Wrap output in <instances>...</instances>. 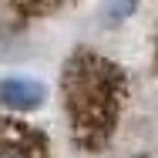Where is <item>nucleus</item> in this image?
<instances>
[{
    "label": "nucleus",
    "mask_w": 158,
    "mask_h": 158,
    "mask_svg": "<svg viewBox=\"0 0 158 158\" xmlns=\"http://www.w3.org/2000/svg\"><path fill=\"white\" fill-rule=\"evenodd\" d=\"M61 94L74 141H81L91 152L104 148L118 128L121 108H125L128 94L125 71L94 51H77L64 64Z\"/></svg>",
    "instance_id": "obj_1"
},
{
    "label": "nucleus",
    "mask_w": 158,
    "mask_h": 158,
    "mask_svg": "<svg viewBox=\"0 0 158 158\" xmlns=\"http://www.w3.org/2000/svg\"><path fill=\"white\" fill-rule=\"evenodd\" d=\"M0 158H47V138L37 128L0 114Z\"/></svg>",
    "instance_id": "obj_2"
},
{
    "label": "nucleus",
    "mask_w": 158,
    "mask_h": 158,
    "mask_svg": "<svg viewBox=\"0 0 158 158\" xmlns=\"http://www.w3.org/2000/svg\"><path fill=\"white\" fill-rule=\"evenodd\" d=\"M44 98H47L44 84L34 77H20V74L0 77V108L7 111H37Z\"/></svg>",
    "instance_id": "obj_3"
},
{
    "label": "nucleus",
    "mask_w": 158,
    "mask_h": 158,
    "mask_svg": "<svg viewBox=\"0 0 158 158\" xmlns=\"http://www.w3.org/2000/svg\"><path fill=\"white\" fill-rule=\"evenodd\" d=\"M20 17H44V14H54L57 7H64L67 0H7Z\"/></svg>",
    "instance_id": "obj_4"
},
{
    "label": "nucleus",
    "mask_w": 158,
    "mask_h": 158,
    "mask_svg": "<svg viewBox=\"0 0 158 158\" xmlns=\"http://www.w3.org/2000/svg\"><path fill=\"white\" fill-rule=\"evenodd\" d=\"M138 10V0H104V17L111 24H121Z\"/></svg>",
    "instance_id": "obj_5"
}]
</instances>
